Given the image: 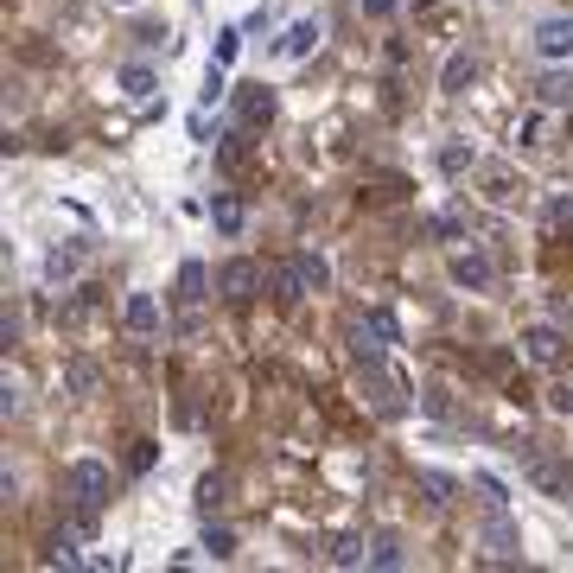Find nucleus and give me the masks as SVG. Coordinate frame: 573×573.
<instances>
[{
    "mask_svg": "<svg viewBox=\"0 0 573 573\" xmlns=\"http://www.w3.org/2000/svg\"><path fill=\"white\" fill-rule=\"evenodd\" d=\"M179 293H185V300H198V293H204V262H185L179 268Z\"/></svg>",
    "mask_w": 573,
    "mask_h": 573,
    "instance_id": "nucleus-29",
    "label": "nucleus"
},
{
    "mask_svg": "<svg viewBox=\"0 0 573 573\" xmlns=\"http://www.w3.org/2000/svg\"><path fill=\"white\" fill-rule=\"evenodd\" d=\"M363 395H370V408L382 414V421H395V414H402V402H395V382L382 376V370H363Z\"/></svg>",
    "mask_w": 573,
    "mask_h": 573,
    "instance_id": "nucleus-17",
    "label": "nucleus"
},
{
    "mask_svg": "<svg viewBox=\"0 0 573 573\" xmlns=\"http://www.w3.org/2000/svg\"><path fill=\"white\" fill-rule=\"evenodd\" d=\"M529 478H535V491H548V497H567L573 491V472H567L561 459H548V453L529 459Z\"/></svg>",
    "mask_w": 573,
    "mask_h": 573,
    "instance_id": "nucleus-11",
    "label": "nucleus"
},
{
    "mask_svg": "<svg viewBox=\"0 0 573 573\" xmlns=\"http://www.w3.org/2000/svg\"><path fill=\"white\" fill-rule=\"evenodd\" d=\"M211 223L223 236H242V230H249V211H242L236 198H211Z\"/></svg>",
    "mask_w": 573,
    "mask_h": 573,
    "instance_id": "nucleus-23",
    "label": "nucleus"
},
{
    "mask_svg": "<svg viewBox=\"0 0 573 573\" xmlns=\"http://www.w3.org/2000/svg\"><path fill=\"white\" fill-rule=\"evenodd\" d=\"M548 408H554V414H573V382H554V389H548Z\"/></svg>",
    "mask_w": 573,
    "mask_h": 573,
    "instance_id": "nucleus-31",
    "label": "nucleus"
},
{
    "mask_svg": "<svg viewBox=\"0 0 573 573\" xmlns=\"http://www.w3.org/2000/svg\"><path fill=\"white\" fill-rule=\"evenodd\" d=\"M446 274H453V287H465V293H484V287H491V262H484L478 249H459Z\"/></svg>",
    "mask_w": 573,
    "mask_h": 573,
    "instance_id": "nucleus-8",
    "label": "nucleus"
},
{
    "mask_svg": "<svg viewBox=\"0 0 573 573\" xmlns=\"http://www.w3.org/2000/svg\"><path fill=\"white\" fill-rule=\"evenodd\" d=\"M561 325H529V332H523V357L529 363H542V370H554V363H561Z\"/></svg>",
    "mask_w": 573,
    "mask_h": 573,
    "instance_id": "nucleus-6",
    "label": "nucleus"
},
{
    "mask_svg": "<svg viewBox=\"0 0 573 573\" xmlns=\"http://www.w3.org/2000/svg\"><path fill=\"white\" fill-rule=\"evenodd\" d=\"M472 166H478V153L465 147V141H446V147H440V172H446V179H465Z\"/></svg>",
    "mask_w": 573,
    "mask_h": 573,
    "instance_id": "nucleus-24",
    "label": "nucleus"
},
{
    "mask_svg": "<svg viewBox=\"0 0 573 573\" xmlns=\"http://www.w3.org/2000/svg\"><path fill=\"white\" fill-rule=\"evenodd\" d=\"M64 484H71L77 510H102V503H109V484H115V478H109V465H102V459H77Z\"/></svg>",
    "mask_w": 573,
    "mask_h": 573,
    "instance_id": "nucleus-3",
    "label": "nucleus"
},
{
    "mask_svg": "<svg viewBox=\"0 0 573 573\" xmlns=\"http://www.w3.org/2000/svg\"><path fill=\"white\" fill-rule=\"evenodd\" d=\"M293 268H300L306 293H325V287H332V262H325L319 249H300V255H293Z\"/></svg>",
    "mask_w": 573,
    "mask_h": 573,
    "instance_id": "nucleus-19",
    "label": "nucleus"
},
{
    "mask_svg": "<svg viewBox=\"0 0 573 573\" xmlns=\"http://www.w3.org/2000/svg\"><path fill=\"white\" fill-rule=\"evenodd\" d=\"M274 109H281V96L268 90V83H249V90L236 96V115H242V128H268Z\"/></svg>",
    "mask_w": 573,
    "mask_h": 573,
    "instance_id": "nucleus-5",
    "label": "nucleus"
},
{
    "mask_svg": "<svg viewBox=\"0 0 573 573\" xmlns=\"http://www.w3.org/2000/svg\"><path fill=\"white\" fill-rule=\"evenodd\" d=\"M64 382H71V395H83L96 382V370H90V363H71V376H64Z\"/></svg>",
    "mask_w": 573,
    "mask_h": 573,
    "instance_id": "nucleus-33",
    "label": "nucleus"
},
{
    "mask_svg": "<svg viewBox=\"0 0 573 573\" xmlns=\"http://www.w3.org/2000/svg\"><path fill=\"white\" fill-rule=\"evenodd\" d=\"M198 503H204V510H211V503H223V478H204V484H198Z\"/></svg>",
    "mask_w": 573,
    "mask_h": 573,
    "instance_id": "nucleus-36",
    "label": "nucleus"
},
{
    "mask_svg": "<svg viewBox=\"0 0 573 573\" xmlns=\"http://www.w3.org/2000/svg\"><path fill=\"white\" fill-rule=\"evenodd\" d=\"M115 7H141V0H115Z\"/></svg>",
    "mask_w": 573,
    "mask_h": 573,
    "instance_id": "nucleus-40",
    "label": "nucleus"
},
{
    "mask_svg": "<svg viewBox=\"0 0 573 573\" xmlns=\"http://www.w3.org/2000/svg\"><path fill=\"white\" fill-rule=\"evenodd\" d=\"M414 7H440V0H414Z\"/></svg>",
    "mask_w": 573,
    "mask_h": 573,
    "instance_id": "nucleus-39",
    "label": "nucleus"
},
{
    "mask_svg": "<svg viewBox=\"0 0 573 573\" xmlns=\"http://www.w3.org/2000/svg\"><path fill=\"white\" fill-rule=\"evenodd\" d=\"M535 96H542V109H573V77H567V64H548V77L535 83Z\"/></svg>",
    "mask_w": 573,
    "mask_h": 573,
    "instance_id": "nucleus-14",
    "label": "nucleus"
},
{
    "mask_svg": "<svg viewBox=\"0 0 573 573\" xmlns=\"http://www.w3.org/2000/svg\"><path fill=\"white\" fill-rule=\"evenodd\" d=\"M414 491H421L427 510H446V503H453V478L446 472H414Z\"/></svg>",
    "mask_w": 573,
    "mask_h": 573,
    "instance_id": "nucleus-21",
    "label": "nucleus"
},
{
    "mask_svg": "<svg viewBox=\"0 0 573 573\" xmlns=\"http://www.w3.org/2000/svg\"><path fill=\"white\" fill-rule=\"evenodd\" d=\"M223 96V64H211V71H204V102H217Z\"/></svg>",
    "mask_w": 573,
    "mask_h": 573,
    "instance_id": "nucleus-37",
    "label": "nucleus"
},
{
    "mask_svg": "<svg viewBox=\"0 0 573 573\" xmlns=\"http://www.w3.org/2000/svg\"><path fill=\"white\" fill-rule=\"evenodd\" d=\"M198 548L211 554V561H230V554H236V535H230V529H211V523H204V535H198Z\"/></svg>",
    "mask_w": 573,
    "mask_h": 573,
    "instance_id": "nucleus-27",
    "label": "nucleus"
},
{
    "mask_svg": "<svg viewBox=\"0 0 573 573\" xmlns=\"http://www.w3.org/2000/svg\"><path fill=\"white\" fill-rule=\"evenodd\" d=\"M363 325L382 338V344H402V325H395V312H382V306H363Z\"/></svg>",
    "mask_w": 573,
    "mask_h": 573,
    "instance_id": "nucleus-26",
    "label": "nucleus"
},
{
    "mask_svg": "<svg viewBox=\"0 0 573 573\" xmlns=\"http://www.w3.org/2000/svg\"><path fill=\"white\" fill-rule=\"evenodd\" d=\"M115 83H121V96H128V102H153V96H160V71H153V64H121Z\"/></svg>",
    "mask_w": 573,
    "mask_h": 573,
    "instance_id": "nucleus-10",
    "label": "nucleus"
},
{
    "mask_svg": "<svg viewBox=\"0 0 573 573\" xmlns=\"http://www.w3.org/2000/svg\"><path fill=\"white\" fill-rule=\"evenodd\" d=\"M217 287L230 293V300H255V287H262V268H255L249 255H236V262H223V274H217Z\"/></svg>",
    "mask_w": 573,
    "mask_h": 573,
    "instance_id": "nucleus-7",
    "label": "nucleus"
},
{
    "mask_svg": "<svg viewBox=\"0 0 573 573\" xmlns=\"http://www.w3.org/2000/svg\"><path fill=\"white\" fill-rule=\"evenodd\" d=\"M236 51H242V26H223L217 32V64H236Z\"/></svg>",
    "mask_w": 573,
    "mask_h": 573,
    "instance_id": "nucleus-28",
    "label": "nucleus"
},
{
    "mask_svg": "<svg viewBox=\"0 0 573 573\" xmlns=\"http://www.w3.org/2000/svg\"><path fill=\"white\" fill-rule=\"evenodd\" d=\"M427 414H433V421H446V414H453V402H446V389H427Z\"/></svg>",
    "mask_w": 573,
    "mask_h": 573,
    "instance_id": "nucleus-35",
    "label": "nucleus"
},
{
    "mask_svg": "<svg viewBox=\"0 0 573 573\" xmlns=\"http://www.w3.org/2000/svg\"><path fill=\"white\" fill-rule=\"evenodd\" d=\"M83 268V249H51L45 255V262H39V274H45V281L51 287H64V281H71V274Z\"/></svg>",
    "mask_w": 573,
    "mask_h": 573,
    "instance_id": "nucleus-22",
    "label": "nucleus"
},
{
    "mask_svg": "<svg viewBox=\"0 0 573 573\" xmlns=\"http://www.w3.org/2000/svg\"><path fill=\"white\" fill-rule=\"evenodd\" d=\"M370 567H376V573L408 567V548H402V535H395V529H376V535H370Z\"/></svg>",
    "mask_w": 573,
    "mask_h": 573,
    "instance_id": "nucleus-13",
    "label": "nucleus"
},
{
    "mask_svg": "<svg viewBox=\"0 0 573 573\" xmlns=\"http://www.w3.org/2000/svg\"><path fill=\"white\" fill-rule=\"evenodd\" d=\"M325 561L332 567H370V535H332Z\"/></svg>",
    "mask_w": 573,
    "mask_h": 573,
    "instance_id": "nucleus-16",
    "label": "nucleus"
},
{
    "mask_svg": "<svg viewBox=\"0 0 573 573\" xmlns=\"http://www.w3.org/2000/svg\"><path fill=\"white\" fill-rule=\"evenodd\" d=\"M121 319H128V332H160V306H153V293H128V306H121Z\"/></svg>",
    "mask_w": 573,
    "mask_h": 573,
    "instance_id": "nucleus-18",
    "label": "nucleus"
},
{
    "mask_svg": "<svg viewBox=\"0 0 573 573\" xmlns=\"http://www.w3.org/2000/svg\"><path fill=\"white\" fill-rule=\"evenodd\" d=\"M77 535H83V529H51V542H45V561H51V567H83V548H77Z\"/></svg>",
    "mask_w": 573,
    "mask_h": 573,
    "instance_id": "nucleus-20",
    "label": "nucleus"
},
{
    "mask_svg": "<svg viewBox=\"0 0 573 573\" xmlns=\"http://www.w3.org/2000/svg\"><path fill=\"white\" fill-rule=\"evenodd\" d=\"M548 223H554V230H573V198H554L548 204Z\"/></svg>",
    "mask_w": 573,
    "mask_h": 573,
    "instance_id": "nucleus-30",
    "label": "nucleus"
},
{
    "mask_svg": "<svg viewBox=\"0 0 573 573\" xmlns=\"http://www.w3.org/2000/svg\"><path fill=\"white\" fill-rule=\"evenodd\" d=\"M478 491L491 497V503H510V491H503V478H491V472H478Z\"/></svg>",
    "mask_w": 573,
    "mask_h": 573,
    "instance_id": "nucleus-34",
    "label": "nucleus"
},
{
    "mask_svg": "<svg viewBox=\"0 0 573 573\" xmlns=\"http://www.w3.org/2000/svg\"><path fill=\"white\" fill-rule=\"evenodd\" d=\"M363 13H370V20H395V13H402V0H363Z\"/></svg>",
    "mask_w": 573,
    "mask_h": 573,
    "instance_id": "nucleus-32",
    "label": "nucleus"
},
{
    "mask_svg": "<svg viewBox=\"0 0 573 573\" xmlns=\"http://www.w3.org/2000/svg\"><path fill=\"white\" fill-rule=\"evenodd\" d=\"M529 45H535L542 64H573V20L567 13H542L535 32H529Z\"/></svg>",
    "mask_w": 573,
    "mask_h": 573,
    "instance_id": "nucleus-2",
    "label": "nucleus"
},
{
    "mask_svg": "<svg viewBox=\"0 0 573 573\" xmlns=\"http://www.w3.org/2000/svg\"><path fill=\"white\" fill-rule=\"evenodd\" d=\"M478 83V51H453V58L440 64V90L446 96H465Z\"/></svg>",
    "mask_w": 573,
    "mask_h": 573,
    "instance_id": "nucleus-9",
    "label": "nucleus"
},
{
    "mask_svg": "<svg viewBox=\"0 0 573 573\" xmlns=\"http://www.w3.org/2000/svg\"><path fill=\"white\" fill-rule=\"evenodd\" d=\"M319 39H325V20H319V13H306V20H293V26L281 32V45H274V51H281L287 64H300V58L319 51Z\"/></svg>",
    "mask_w": 573,
    "mask_h": 573,
    "instance_id": "nucleus-4",
    "label": "nucleus"
},
{
    "mask_svg": "<svg viewBox=\"0 0 573 573\" xmlns=\"http://www.w3.org/2000/svg\"><path fill=\"white\" fill-rule=\"evenodd\" d=\"M351 357H357V370H382V357H389V344H382L376 332H370V325H351Z\"/></svg>",
    "mask_w": 573,
    "mask_h": 573,
    "instance_id": "nucleus-15",
    "label": "nucleus"
},
{
    "mask_svg": "<svg viewBox=\"0 0 573 573\" xmlns=\"http://www.w3.org/2000/svg\"><path fill=\"white\" fill-rule=\"evenodd\" d=\"M478 542H484V554H491V561H516V554H523V529L510 523V503H491V510H484Z\"/></svg>",
    "mask_w": 573,
    "mask_h": 573,
    "instance_id": "nucleus-1",
    "label": "nucleus"
},
{
    "mask_svg": "<svg viewBox=\"0 0 573 573\" xmlns=\"http://www.w3.org/2000/svg\"><path fill=\"white\" fill-rule=\"evenodd\" d=\"M523 191H529V185H523V179H516V172H510V166H484V198H491V204H497V211H510V204H516V198H523Z\"/></svg>",
    "mask_w": 573,
    "mask_h": 573,
    "instance_id": "nucleus-12",
    "label": "nucleus"
},
{
    "mask_svg": "<svg viewBox=\"0 0 573 573\" xmlns=\"http://www.w3.org/2000/svg\"><path fill=\"white\" fill-rule=\"evenodd\" d=\"M516 147H542V115H529V121H523V141H516Z\"/></svg>",
    "mask_w": 573,
    "mask_h": 573,
    "instance_id": "nucleus-38",
    "label": "nucleus"
},
{
    "mask_svg": "<svg viewBox=\"0 0 573 573\" xmlns=\"http://www.w3.org/2000/svg\"><path fill=\"white\" fill-rule=\"evenodd\" d=\"M268 287H274V300H306V281H300V268L293 262H281L268 274Z\"/></svg>",
    "mask_w": 573,
    "mask_h": 573,
    "instance_id": "nucleus-25",
    "label": "nucleus"
}]
</instances>
